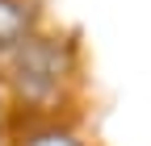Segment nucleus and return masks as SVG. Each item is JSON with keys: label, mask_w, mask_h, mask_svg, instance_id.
Masks as SVG:
<instances>
[{"label": "nucleus", "mask_w": 151, "mask_h": 146, "mask_svg": "<svg viewBox=\"0 0 151 146\" xmlns=\"http://www.w3.org/2000/svg\"><path fill=\"white\" fill-rule=\"evenodd\" d=\"M71 46L42 38V33H29L25 42H17L9 50V92L17 104L34 108V113H50L55 104L63 100L67 84H71Z\"/></svg>", "instance_id": "nucleus-1"}, {"label": "nucleus", "mask_w": 151, "mask_h": 146, "mask_svg": "<svg viewBox=\"0 0 151 146\" xmlns=\"http://www.w3.org/2000/svg\"><path fill=\"white\" fill-rule=\"evenodd\" d=\"M34 33V9L25 0H0V46L13 50Z\"/></svg>", "instance_id": "nucleus-2"}, {"label": "nucleus", "mask_w": 151, "mask_h": 146, "mask_svg": "<svg viewBox=\"0 0 151 146\" xmlns=\"http://www.w3.org/2000/svg\"><path fill=\"white\" fill-rule=\"evenodd\" d=\"M21 146H80L67 130H59V125H38V130H29L21 138Z\"/></svg>", "instance_id": "nucleus-3"}]
</instances>
